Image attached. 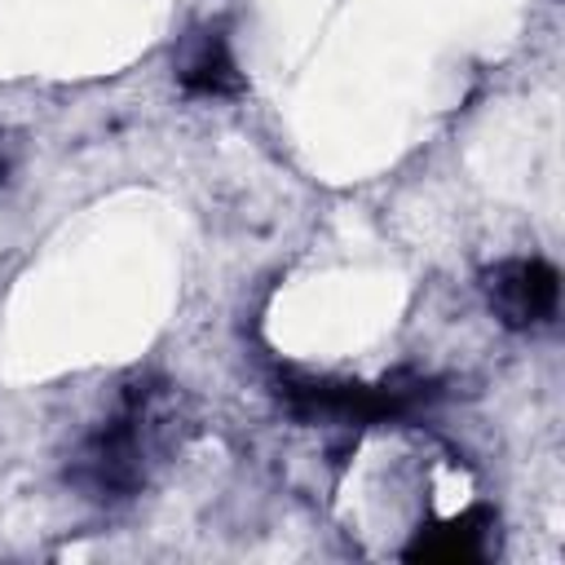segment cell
<instances>
[{
    "label": "cell",
    "instance_id": "cell-1",
    "mask_svg": "<svg viewBox=\"0 0 565 565\" xmlns=\"http://www.w3.org/2000/svg\"><path fill=\"white\" fill-rule=\"evenodd\" d=\"M168 441H172V402L154 388H128L124 406L79 441L71 459V481L102 503L132 499L146 486L150 463Z\"/></svg>",
    "mask_w": 565,
    "mask_h": 565
},
{
    "label": "cell",
    "instance_id": "cell-2",
    "mask_svg": "<svg viewBox=\"0 0 565 565\" xmlns=\"http://www.w3.org/2000/svg\"><path fill=\"white\" fill-rule=\"evenodd\" d=\"M282 397L300 415L318 419H384L406 415L433 397L424 380H384V384H349V380H282Z\"/></svg>",
    "mask_w": 565,
    "mask_h": 565
},
{
    "label": "cell",
    "instance_id": "cell-5",
    "mask_svg": "<svg viewBox=\"0 0 565 565\" xmlns=\"http://www.w3.org/2000/svg\"><path fill=\"white\" fill-rule=\"evenodd\" d=\"M9 172H13V141L0 132V185L9 181Z\"/></svg>",
    "mask_w": 565,
    "mask_h": 565
},
{
    "label": "cell",
    "instance_id": "cell-4",
    "mask_svg": "<svg viewBox=\"0 0 565 565\" xmlns=\"http://www.w3.org/2000/svg\"><path fill=\"white\" fill-rule=\"evenodd\" d=\"M177 84L194 97H238L243 93V71H238L221 26H199L181 40Z\"/></svg>",
    "mask_w": 565,
    "mask_h": 565
},
{
    "label": "cell",
    "instance_id": "cell-3",
    "mask_svg": "<svg viewBox=\"0 0 565 565\" xmlns=\"http://www.w3.org/2000/svg\"><path fill=\"white\" fill-rule=\"evenodd\" d=\"M481 291H486V305L494 309V318L512 331L547 327L561 305V278L539 256H508V260L490 265L481 274Z\"/></svg>",
    "mask_w": 565,
    "mask_h": 565
}]
</instances>
